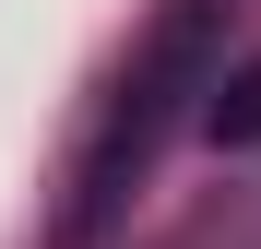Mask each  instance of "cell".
Segmentation results:
<instances>
[{"mask_svg": "<svg viewBox=\"0 0 261 249\" xmlns=\"http://www.w3.org/2000/svg\"><path fill=\"white\" fill-rule=\"evenodd\" d=\"M214 24H226V0H178V12L154 24L143 71L119 83V107H107L95 154H83V226H107L119 202H130V178L166 154V131L190 119V95H214Z\"/></svg>", "mask_w": 261, "mask_h": 249, "instance_id": "6da1fadb", "label": "cell"}, {"mask_svg": "<svg viewBox=\"0 0 261 249\" xmlns=\"http://www.w3.org/2000/svg\"><path fill=\"white\" fill-rule=\"evenodd\" d=\"M202 119H214V143H261V60L214 83V107H202Z\"/></svg>", "mask_w": 261, "mask_h": 249, "instance_id": "7a4b0ae2", "label": "cell"}]
</instances>
